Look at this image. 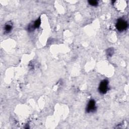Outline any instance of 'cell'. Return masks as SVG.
I'll list each match as a JSON object with an SVG mask.
<instances>
[{
	"mask_svg": "<svg viewBox=\"0 0 129 129\" xmlns=\"http://www.w3.org/2000/svg\"><path fill=\"white\" fill-rule=\"evenodd\" d=\"M115 27L118 31L122 32L127 29L128 27V23L126 20L122 18H119L116 21Z\"/></svg>",
	"mask_w": 129,
	"mask_h": 129,
	"instance_id": "6da1fadb",
	"label": "cell"
},
{
	"mask_svg": "<svg viewBox=\"0 0 129 129\" xmlns=\"http://www.w3.org/2000/svg\"><path fill=\"white\" fill-rule=\"evenodd\" d=\"M108 83V81L106 79L103 80L100 82L98 87V91L100 93L102 94H104L106 93V92L109 90Z\"/></svg>",
	"mask_w": 129,
	"mask_h": 129,
	"instance_id": "7a4b0ae2",
	"label": "cell"
},
{
	"mask_svg": "<svg viewBox=\"0 0 129 129\" xmlns=\"http://www.w3.org/2000/svg\"><path fill=\"white\" fill-rule=\"evenodd\" d=\"M96 110V102L94 99H91L86 107V111L87 113L90 112H93L95 111Z\"/></svg>",
	"mask_w": 129,
	"mask_h": 129,
	"instance_id": "3957f363",
	"label": "cell"
},
{
	"mask_svg": "<svg viewBox=\"0 0 129 129\" xmlns=\"http://www.w3.org/2000/svg\"><path fill=\"white\" fill-rule=\"evenodd\" d=\"M41 24V20L40 17H39L38 19H37L33 23V25H29L28 27V30L29 31H33L35 29L38 28L39 27Z\"/></svg>",
	"mask_w": 129,
	"mask_h": 129,
	"instance_id": "277c9868",
	"label": "cell"
},
{
	"mask_svg": "<svg viewBox=\"0 0 129 129\" xmlns=\"http://www.w3.org/2000/svg\"><path fill=\"white\" fill-rule=\"evenodd\" d=\"M13 28V23L10 21L7 22L4 27V30L6 33H9L11 31Z\"/></svg>",
	"mask_w": 129,
	"mask_h": 129,
	"instance_id": "5b68a950",
	"label": "cell"
},
{
	"mask_svg": "<svg viewBox=\"0 0 129 129\" xmlns=\"http://www.w3.org/2000/svg\"><path fill=\"white\" fill-rule=\"evenodd\" d=\"M88 3L90 5H91L92 6H94V7L97 6L98 5V1H93H93L92 0L89 1H88Z\"/></svg>",
	"mask_w": 129,
	"mask_h": 129,
	"instance_id": "8992f818",
	"label": "cell"
},
{
	"mask_svg": "<svg viewBox=\"0 0 129 129\" xmlns=\"http://www.w3.org/2000/svg\"><path fill=\"white\" fill-rule=\"evenodd\" d=\"M113 52H114V51H113V49H112V48H108L106 51L107 55L109 56H111L112 55V54H113Z\"/></svg>",
	"mask_w": 129,
	"mask_h": 129,
	"instance_id": "52a82bcc",
	"label": "cell"
}]
</instances>
